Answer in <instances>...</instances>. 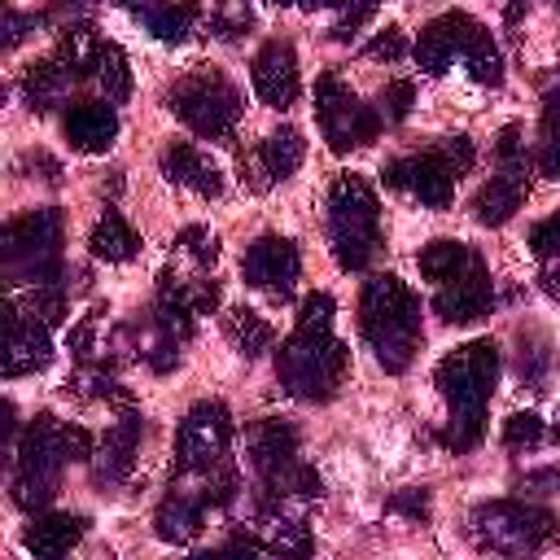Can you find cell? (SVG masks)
<instances>
[{"label":"cell","mask_w":560,"mask_h":560,"mask_svg":"<svg viewBox=\"0 0 560 560\" xmlns=\"http://www.w3.org/2000/svg\"><path fill=\"white\" fill-rule=\"evenodd\" d=\"M293 4H302V9H328V4H346V0H293Z\"/></svg>","instance_id":"obj_51"},{"label":"cell","mask_w":560,"mask_h":560,"mask_svg":"<svg viewBox=\"0 0 560 560\" xmlns=\"http://www.w3.org/2000/svg\"><path fill=\"white\" fill-rule=\"evenodd\" d=\"M464 66H468L472 83H481V88H499V83H503V52L494 48L490 31H481V35L468 44V52H464Z\"/></svg>","instance_id":"obj_34"},{"label":"cell","mask_w":560,"mask_h":560,"mask_svg":"<svg viewBox=\"0 0 560 560\" xmlns=\"http://www.w3.org/2000/svg\"><path fill=\"white\" fill-rule=\"evenodd\" d=\"M551 4H560V0H551Z\"/></svg>","instance_id":"obj_56"},{"label":"cell","mask_w":560,"mask_h":560,"mask_svg":"<svg viewBox=\"0 0 560 560\" xmlns=\"http://www.w3.org/2000/svg\"><path fill=\"white\" fill-rule=\"evenodd\" d=\"M385 188H398L407 197H416L420 206H433V210H446L451 197H455V171L442 162L438 149L429 153H407V158H394L385 162Z\"/></svg>","instance_id":"obj_12"},{"label":"cell","mask_w":560,"mask_h":560,"mask_svg":"<svg viewBox=\"0 0 560 560\" xmlns=\"http://www.w3.org/2000/svg\"><path fill=\"white\" fill-rule=\"evenodd\" d=\"M249 26H254V13H249L245 0H219V4L210 9V35L223 39V44L241 39Z\"/></svg>","instance_id":"obj_36"},{"label":"cell","mask_w":560,"mask_h":560,"mask_svg":"<svg viewBox=\"0 0 560 560\" xmlns=\"http://www.w3.org/2000/svg\"><path fill=\"white\" fill-rule=\"evenodd\" d=\"M385 508L407 516V521H424L429 516V490H398V494H389Z\"/></svg>","instance_id":"obj_47"},{"label":"cell","mask_w":560,"mask_h":560,"mask_svg":"<svg viewBox=\"0 0 560 560\" xmlns=\"http://www.w3.org/2000/svg\"><path fill=\"white\" fill-rule=\"evenodd\" d=\"M88 534V516H70V512H35V521L22 529V547L35 560H61L70 556V547Z\"/></svg>","instance_id":"obj_23"},{"label":"cell","mask_w":560,"mask_h":560,"mask_svg":"<svg viewBox=\"0 0 560 560\" xmlns=\"http://www.w3.org/2000/svg\"><path fill=\"white\" fill-rule=\"evenodd\" d=\"M26 315H35V319H44L48 328L52 324H61L66 315H70V298H66V289L52 280V284H31V293L18 302Z\"/></svg>","instance_id":"obj_35"},{"label":"cell","mask_w":560,"mask_h":560,"mask_svg":"<svg viewBox=\"0 0 560 560\" xmlns=\"http://www.w3.org/2000/svg\"><path fill=\"white\" fill-rule=\"evenodd\" d=\"M158 162H162V175H166L171 184L192 188L197 197H219V192H223V171L210 162V153H201V149L188 144V140H171Z\"/></svg>","instance_id":"obj_22"},{"label":"cell","mask_w":560,"mask_h":560,"mask_svg":"<svg viewBox=\"0 0 560 560\" xmlns=\"http://www.w3.org/2000/svg\"><path fill=\"white\" fill-rule=\"evenodd\" d=\"M249 442V464H254V477H276L280 468H289L298 459V429L289 420H276V416H262L249 424L245 433Z\"/></svg>","instance_id":"obj_21"},{"label":"cell","mask_w":560,"mask_h":560,"mask_svg":"<svg viewBox=\"0 0 560 560\" xmlns=\"http://www.w3.org/2000/svg\"><path fill=\"white\" fill-rule=\"evenodd\" d=\"M534 166L547 179H560V88L542 96V118H538V149Z\"/></svg>","instance_id":"obj_29"},{"label":"cell","mask_w":560,"mask_h":560,"mask_svg":"<svg viewBox=\"0 0 560 560\" xmlns=\"http://www.w3.org/2000/svg\"><path fill=\"white\" fill-rule=\"evenodd\" d=\"M499 162H525V144H521V127L508 122L499 131Z\"/></svg>","instance_id":"obj_49"},{"label":"cell","mask_w":560,"mask_h":560,"mask_svg":"<svg viewBox=\"0 0 560 560\" xmlns=\"http://www.w3.org/2000/svg\"><path fill=\"white\" fill-rule=\"evenodd\" d=\"M206 508H210V503H206L188 481H171V494L158 503L153 534H158L162 542L184 547V542H192V538L201 534V525H206Z\"/></svg>","instance_id":"obj_19"},{"label":"cell","mask_w":560,"mask_h":560,"mask_svg":"<svg viewBox=\"0 0 560 560\" xmlns=\"http://www.w3.org/2000/svg\"><path fill=\"white\" fill-rule=\"evenodd\" d=\"M88 245H92V254L105 258V262H127V258H136L140 236H136V228H131L118 210H105V214L92 223Z\"/></svg>","instance_id":"obj_27"},{"label":"cell","mask_w":560,"mask_h":560,"mask_svg":"<svg viewBox=\"0 0 560 560\" xmlns=\"http://www.w3.org/2000/svg\"><path fill=\"white\" fill-rule=\"evenodd\" d=\"M249 79H254V92H258L271 109H289V105L298 101V92H302L293 44H284V39L262 44L258 57H254V74H249Z\"/></svg>","instance_id":"obj_18"},{"label":"cell","mask_w":560,"mask_h":560,"mask_svg":"<svg viewBox=\"0 0 560 560\" xmlns=\"http://www.w3.org/2000/svg\"><path fill=\"white\" fill-rule=\"evenodd\" d=\"M346 368L350 350L332 337V328H293V337L276 350V376L298 402H328L341 389Z\"/></svg>","instance_id":"obj_3"},{"label":"cell","mask_w":560,"mask_h":560,"mask_svg":"<svg viewBox=\"0 0 560 560\" xmlns=\"http://www.w3.org/2000/svg\"><path fill=\"white\" fill-rule=\"evenodd\" d=\"M223 332L232 337V346H236L245 359H258V354L271 350V341H276V328H271L258 311H249V306H232V311L223 315Z\"/></svg>","instance_id":"obj_28"},{"label":"cell","mask_w":560,"mask_h":560,"mask_svg":"<svg viewBox=\"0 0 560 560\" xmlns=\"http://www.w3.org/2000/svg\"><path fill=\"white\" fill-rule=\"evenodd\" d=\"M529 249H534L538 258H560V210L547 214L542 223H534V232H529Z\"/></svg>","instance_id":"obj_45"},{"label":"cell","mask_w":560,"mask_h":560,"mask_svg":"<svg viewBox=\"0 0 560 560\" xmlns=\"http://www.w3.org/2000/svg\"><path fill=\"white\" fill-rule=\"evenodd\" d=\"M468 529H472V542L486 551L529 556V551H542L560 534V521L551 508H538L525 499H490L472 508Z\"/></svg>","instance_id":"obj_7"},{"label":"cell","mask_w":560,"mask_h":560,"mask_svg":"<svg viewBox=\"0 0 560 560\" xmlns=\"http://www.w3.org/2000/svg\"><path fill=\"white\" fill-rule=\"evenodd\" d=\"M175 245H179L192 262H201V267H210V262L219 258V241H214V232L201 228V223H188V228L175 236Z\"/></svg>","instance_id":"obj_39"},{"label":"cell","mask_w":560,"mask_h":560,"mask_svg":"<svg viewBox=\"0 0 560 560\" xmlns=\"http://www.w3.org/2000/svg\"><path fill=\"white\" fill-rule=\"evenodd\" d=\"M26 162H31V166H39L48 184H57V179H61V166H57V162H52L48 153H35V158H26Z\"/></svg>","instance_id":"obj_50"},{"label":"cell","mask_w":560,"mask_h":560,"mask_svg":"<svg viewBox=\"0 0 560 560\" xmlns=\"http://www.w3.org/2000/svg\"><path fill=\"white\" fill-rule=\"evenodd\" d=\"M57 4H61V9H70V13H74V9H88V4H92V0H57Z\"/></svg>","instance_id":"obj_52"},{"label":"cell","mask_w":560,"mask_h":560,"mask_svg":"<svg viewBox=\"0 0 560 560\" xmlns=\"http://www.w3.org/2000/svg\"><path fill=\"white\" fill-rule=\"evenodd\" d=\"M529 197V158L525 162H499V175H490V184H481V192L472 197V219L481 228H503Z\"/></svg>","instance_id":"obj_17"},{"label":"cell","mask_w":560,"mask_h":560,"mask_svg":"<svg viewBox=\"0 0 560 560\" xmlns=\"http://www.w3.org/2000/svg\"><path fill=\"white\" fill-rule=\"evenodd\" d=\"M70 464L66 455V420H57L52 411H39L31 420V429L22 433V442L13 446V477H9V494L22 512H44L61 486V468Z\"/></svg>","instance_id":"obj_5"},{"label":"cell","mask_w":560,"mask_h":560,"mask_svg":"<svg viewBox=\"0 0 560 560\" xmlns=\"http://www.w3.org/2000/svg\"><path fill=\"white\" fill-rule=\"evenodd\" d=\"M96 328H101V311H92V315H83L74 328H70V354L83 363V359H92V350H96Z\"/></svg>","instance_id":"obj_46"},{"label":"cell","mask_w":560,"mask_h":560,"mask_svg":"<svg viewBox=\"0 0 560 560\" xmlns=\"http://www.w3.org/2000/svg\"><path fill=\"white\" fill-rule=\"evenodd\" d=\"M486 26L477 22V18H468V13H442V18H433V22H424V31L416 35V48H411V57H416V66L424 70V74H446L451 66H455V57L464 61V52H468V44L481 35Z\"/></svg>","instance_id":"obj_13"},{"label":"cell","mask_w":560,"mask_h":560,"mask_svg":"<svg viewBox=\"0 0 560 560\" xmlns=\"http://www.w3.org/2000/svg\"><path fill=\"white\" fill-rule=\"evenodd\" d=\"M315 122L332 153H350V149L372 144L385 118H381V109L363 105L337 74H319L315 79Z\"/></svg>","instance_id":"obj_9"},{"label":"cell","mask_w":560,"mask_h":560,"mask_svg":"<svg viewBox=\"0 0 560 560\" xmlns=\"http://www.w3.org/2000/svg\"><path fill=\"white\" fill-rule=\"evenodd\" d=\"M494 381H499V346L490 337H477V341H468V346H459V350L438 359L433 385L451 407L442 442L455 455L472 451L486 438V402L494 394Z\"/></svg>","instance_id":"obj_1"},{"label":"cell","mask_w":560,"mask_h":560,"mask_svg":"<svg viewBox=\"0 0 560 560\" xmlns=\"http://www.w3.org/2000/svg\"><path fill=\"white\" fill-rule=\"evenodd\" d=\"M140 13V22H144V31L153 35V39H162V44H184L188 35H192V22H197V4L192 0H179V4H171V0H149V4H140L136 9Z\"/></svg>","instance_id":"obj_25"},{"label":"cell","mask_w":560,"mask_h":560,"mask_svg":"<svg viewBox=\"0 0 560 560\" xmlns=\"http://www.w3.org/2000/svg\"><path fill=\"white\" fill-rule=\"evenodd\" d=\"M262 162H267V171H271V179H289L298 166H302V158H306V140H302V131L298 127H276L267 140H262Z\"/></svg>","instance_id":"obj_31"},{"label":"cell","mask_w":560,"mask_h":560,"mask_svg":"<svg viewBox=\"0 0 560 560\" xmlns=\"http://www.w3.org/2000/svg\"><path fill=\"white\" fill-rule=\"evenodd\" d=\"M328 245L341 271H363L381 245V201L363 175H337L328 188Z\"/></svg>","instance_id":"obj_4"},{"label":"cell","mask_w":560,"mask_h":560,"mask_svg":"<svg viewBox=\"0 0 560 560\" xmlns=\"http://www.w3.org/2000/svg\"><path fill=\"white\" fill-rule=\"evenodd\" d=\"M52 359V341H48V324L26 315L18 302L4 315V376H35L44 372Z\"/></svg>","instance_id":"obj_14"},{"label":"cell","mask_w":560,"mask_h":560,"mask_svg":"<svg viewBox=\"0 0 560 560\" xmlns=\"http://www.w3.org/2000/svg\"><path fill=\"white\" fill-rule=\"evenodd\" d=\"M416 105V83L411 79H389L385 92H381V118L385 122H402Z\"/></svg>","instance_id":"obj_38"},{"label":"cell","mask_w":560,"mask_h":560,"mask_svg":"<svg viewBox=\"0 0 560 560\" xmlns=\"http://www.w3.org/2000/svg\"><path fill=\"white\" fill-rule=\"evenodd\" d=\"M433 149L442 153V162H446L455 175H468V171H472V162H477V153H472V140H468V136H446V140H438Z\"/></svg>","instance_id":"obj_42"},{"label":"cell","mask_w":560,"mask_h":560,"mask_svg":"<svg viewBox=\"0 0 560 560\" xmlns=\"http://www.w3.org/2000/svg\"><path fill=\"white\" fill-rule=\"evenodd\" d=\"M472 258H477V254H472L464 241L438 236V241H429V245L416 254V267H420V276H424V280H433V284H446V280L464 276V271L472 267Z\"/></svg>","instance_id":"obj_26"},{"label":"cell","mask_w":560,"mask_h":560,"mask_svg":"<svg viewBox=\"0 0 560 560\" xmlns=\"http://www.w3.org/2000/svg\"><path fill=\"white\" fill-rule=\"evenodd\" d=\"M271 4H293V0H271Z\"/></svg>","instance_id":"obj_55"},{"label":"cell","mask_w":560,"mask_h":560,"mask_svg":"<svg viewBox=\"0 0 560 560\" xmlns=\"http://www.w3.org/2000/svg\"><path fill=\"white\" fill-rule=\"evenodd\" d=\"M232 451V411L219 398H201L188 407L175 433V477L210 472Z\"/></svg>","instance_id":"obj_10"},{"label":"cell","mask_w":560,"mask_h":560,"mask_svg":"<svg viewBox=\"0 0 560 560\" xmlns=\"http://www.w3.org/2000/svg\"><path fill=\"white\" fill-rule=\"evenodd\" d=\"M332 315H337V302L328 293H306L293 328H332Z\"/></svg>","instance_id":"obj_40"},{"label":"cell","mask_w":560,"mask_h":560,"mask_svg":"<svg viewBox=\"0 0 560 560\" xmlns=\"http://www.w3.org/2000/svg\"><path fill=\"white\" fill-rule=\"evenodd\" d=\"M101 44H105V39H101L88 22H74V26H66V31H61V39H57V52H52V57H57V61H66V66L83 79V74H92V70H96Z\"/></svg>","instance_id":"obj_30"},{"label":"cell","mask_w":560,"mask_h":560,"mask_svg":"<svg viewBox=\"0 0 560 560\" xmlns=\"http://www.w3.org/2000/svg\"><path fill=\"white\" fill-rule=\"evenodd\" d=\"M158 280H162V284H158V298L184 302L192 315H206V311L219 306V284H214V280H179V276H171V271H162Z\"/></svg>","instance_id":"obj_33"},{"label":"cell","mask_w":560,"mask_h":560,"mask_svg":"<svg viewBox=\"0 0 560 560\" xmlns=\"http://www.w3.org/2000/svg\"><path fill=\"white\" fill-rule=\"evenodd\" d=\"M372 13H376V0H346V4H341V18H337V26H332V39L359 35V26H363Z\"/></svg>","instance_id":"obj_44"},{"label":"cell","mask_w":560,"mask_h":560,"mask_svg":"<svg viewBox=\"0 0 560 560\" xmlns=\"http://www.w3.org/2000/svg\"><path fill=\"white\" fill-rule=\"evenodd\" d=\"M92 79L105 88V101H114V105H122L127 96H131V61H127V52L118 48V44H101V57H96V70H92Z\"/></svg>","instance_id":"obj_32"},{"label":"cell","mask_w":560,"mask_h":560,"mask_svg":"<svg viewBox=\"0 0 560 560\" xmlns=\"http://www.w3.org/2000/svg\"><path fill=\"white\" fill-rule=\"evenodd\" d=\"M35 26H44V13H18V9H9V13H4V44H9V48L22 44Z\"/></svg>","instance_id":"obj_48"},{"label":"cell","mask_w":560,"mask_h":560,"mask_svg":"<svg viewBox=\"0 0 560 560\" xmlns=\"http://www.w3.org/2000/svg\"><path fill=\"white\" fill-rule=\"evenodd\" d=\"M114 4H127V9H140V4H149V0H114Z\"/></svg>","instance_id":"obj_53"},{"label":"cell","mask_w":560,"mask_h":560,"mask_svg":"<svg viewBox=\"0 0 560 560\" xmlns=\"http://www.w3.org/2000/svg\"><path fill=\"white\" fill-rule=\"evenodd\" d=\"M547 341L542 337H529L525 341V332H521V359H516V372H521V381H529V385H538L542 381V372H547Z\"/></svg>","instance_id":"obj_41"},{"label":"cell","mask_w":560,"mask_h":560,"mask_svg":"<svg viewBox=\"0 0 560 560\" xmlns=\"http://www.w3.org/2000/svg\"><path fill=\"white\" fill-rule=\"evenodd\" d=\"M551 438L560 442V411H556V424H551Z\"/></svg>","instance_id":"obj_54"},{"label":"cell","mask_w":560,"mask_h":560,"mask_svg":"<svg viewBox=\"0 0 560 560\" xmlns=\"http://www.w3.org/2000/svg\"><path fill=\"white\" fill-rule=\"evenodd\" d=\"M0 267L4 280L18 284H52L61 276V214L52 206L31 210L0 232Z\"/></svg>","instance_id":"obj_6"},{"label":"cell","mask_w":560,"mask_h":560,"mask_svg":"<svg viewBox=\"0 0 560 560\" xmlns=\"http://www.w3.org/2000/svg\"><path fill=\"white\" fill-rule=\"evenodd\" d=\"M494 306V284H490V271L481 262V254L472 258V267L446 284H438L433 293V311L446 319V324H472L481 315H490Z\"/></svg>","instance_id":"obj_15"},{"label":"cell","mask_w":560,"mask_h":560,"mask_svg":"<svg viewBox=\"0 0 560 560\" xmlns=\"http://www.w3.org/2000/svg\"><path fill=\"white\" fill-rule=\"evenodd\" d=\"M359 332L385 372H407L420 350V298L398 276H372L359 293Z\"/></svg>","instance_id":"obj_2"},{"label":"cell","mask_w":560,"mask_h":560,"mask_svg":"<svg viewBox=\"0 0 560 560\" xmlns=\"http://www.w3.org/2000/svg\"><path fill=\"white\" fill-rule=\"evenodd\" d=\"M61 131H66L70 149L105 153L118 140V109H114V101H79V105L66 109Z\"/></svg>","instance_id":"obj_20"},{"label":"cell","mask_w":560,"mask_h":560,"mask_svg":"<svg viewBox=\"0 0 560 560\" xmlns=\"http://www.w3.org/2000/svg\"><path fill=\"white\" fill-rule=\"evenodd\" d=\"M241 276H245L249 289H262L271 302H289L293 298V280L302 276V254H298V245L289 236L267 232L245 249Z\"/></svg>","instance_id":"obj_11"},{"label":"cell","mask_w":560,"mask_h":560,"mask_svg":"<svg viewBox=\"0 0 560 560\" xmlns=\"http://www.w3.org/2000/svg\"><path fill=\"white\" fill-rule=\"evenodd\" d=\"M140 433H144V416L136 407H122L118 420L105 429V438L96 442V455H92V472L96 481L105 486H118L131 477L136 468V451H140Z\"/></svg>","instance_id":"obj_16"},{"label":"cell","mask_w":560,"mask_h":560,"mask_svg":"<svg viewBox=\"0 0 560 560\" xmlns=\"http://www.w3.org/2000/svg\"><path fill=\"white\" fill-rule=\"evenodd\" d=\"M74 79H79V74H74L66 61L44 57V61L26 66V74H22V92H26V101H31L35 114H48V109H57V105L70 96Z\"/></svg>","instance_id":"obj_24"},{"label":"cell","mask_w":560,"mask_h":560,"mask_svg":"<svg viewBox=\"0 0 560 560\" xmlns=\"http://www.w3.org/2000/svg\"><path fill=\"white\" fill-rule=\"evenodd\" d=\"M166 105H171V114L184 122V127H192L197 136H206V140H228L232 136V127H236V118H241V92L210 66H201V70H192V74H184L171 92H166Z\"/></svg>","instance_id":"obj_8"},{"label":"cell","mask_w":560,"mask_h":560,"mask_svg":"<svg viewBox=\"0 0 560 560\" xmlns=\"http://www.w3.org/2000/svg\"><path fill=\"white\" fill-rule=\"evenodd\" d=\"M372 61H398L402 52H407V35L398 31V26H385V31H376L372 39H368V48H363Z\"/></svg>","instance_id":"obj_43"},{"label":"cell","mask_w":560,"mask_h":560,"mask_svg":"<svg viewBox=\"0 0 560 560\" xmlns=\"http://www.w3.org/2000/svg\"><path fill=\"white\" fill-rule=\"evenodd\" d=\"M542 416L538 411H516V416H508L503 420V446L508 451H534L538 442H542Z\"/></svg>","instance_id":"obj_37"}]
</instances>
